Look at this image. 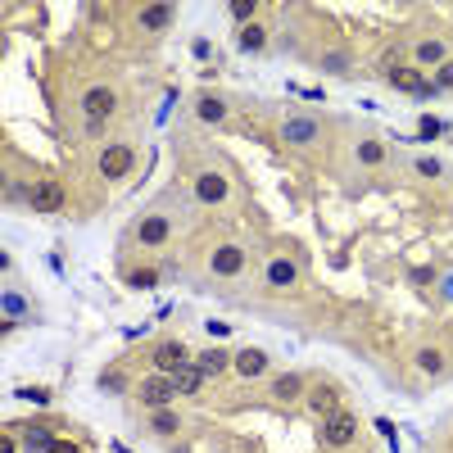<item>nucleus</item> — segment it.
<instances>
[{
  "label": "nucleus",
  "instance_id": "nucleus-17",
  "mask_svg": "<svg viewBox=\"0 0 453 453\" xmlns=\"http://www.w3.org/2000/svg\"><path fill=\"white\" fill-rule=\"evenodd\" d=\"M290 281H295V263H286V259L267 263V286H290Z\"/></svg>",
  "mask_w": 453,
  "mask_h": 453
},
{
  "label": "nucleus",
  "instance_id": "nucleus-7",
  "mask_svg": "<svg viewBox=\"0 0 453 453\" xmlns=\"http://www.w3.org/2000/svg\"><path fill=\"white\" fill-rule=\"evenodd\" d=\"M154 367L164 376H173V372H181V367H186V349L177 345V340H168V345H159L154 349Z\"/></svg>",
  "mask_w": 453,
  "mask_h": 453
},
{
  "label": "nucleus",
  "instance_id": "nucleus-2",
  "mask_svg": "<svg viewBox=\"0 0 453 453\" xmlns=\"http://www.w3.org/2000/svg\"><path fill=\"white\" fill-rule=\"evenodd\" d=\"M385 78L395 82L399 91H412V95H435L431 82H422V73H417V68H408V64H390V68H385Z\"/></svg>",
  "mask_w": 453,
  "mask_h": 453
},
{
  "label": "nucleus",
  "instance_id": "nucleus-19",
  "mask_svg": "<svg viewBox=\"0 0 453 453\" xmlns=\"http://www.w3.org/2000/svg\"><path fill=\"white\" fill-rule=\"evenodd\" d=\"M263 41H267V36H263L259 23H250V28L240 32V46H245V50H263Z\"/></svg>",
  "mask_w": 453,
  "mask_h": 453
},
{
  "label": "nucleus",
  "instance_id": "nucleus-30",
  "mask_svg": "<svg viewBox=\"0 0 453 453\" xmlns=\"http://www.w3.org/2000/svg\"><path fill=\"white\" fill-rule=\"evenodd\" d=\"M23 309H28V304H23L18 295H5V313H9V317H18Z\"/></svg>",
  "mask_w": 453,
  "mask_h": 453
},
{
  "label": "nucleus",
  "instance_id": "nucleus-15",
  "mask_svg": "<svg viewBox=\"0 0 453 453\" xmlns=\"http://www.w3.org/2000/svg\"><path fill=\"white\" fill-rule=\"evenodd\" d=\"M137 236H141V245H164L168 240V223H164V218H145Z\"/></svg>",
  "mask_w": 453,
  "mask_h": 453
},
{
  "label": "nucleus",
  "instance_id": "nucleus-31",
  "mask_svg": "<svg viewBox=\"0 0 453 453\" xmlns=\"http://www.w3.org/2000/svg\"><path fill=\"white\" fill-rule=\"evenodd\" d=\"M50 453H82V449H78V444H68V439H55Z\"/></svg>",
  "mask_w": 453,
  "mask_h": 453
},
{
  "label": "nucleus",
  "instance_id": "nucleus-27",
  "mask_svg": "<svg viewBox=\"0 0 453 453\" xmlns=\"http://www.w3.org/2000/svg\"><path fill=\"white\" fill-rule=\"evenodd\" d=\"M127 281H132V286H154L159 277H154V267H137V272H132Z\"/></svg>",
  "mask_w": 453,
  "mask_h": 453
},
{
  "label": "nucleus",
  "instance_id": "nucleus-25",
  "mask_svg": "<svg viewBox=\"0 0 453 453\" xmlns=\"http://www.w3.org/2000/svg\"><path fill=\"white\" fill-rule=\"evenodd\" d=\"M28 444H32V449H41V453H50V444H55V439L46 435L41 426H32V431H28Z\"/></svg>",
  "mask_w": 453,
  "mask_h": 453
},
{
  "label": "nucleus",
  "instance_id": "nucleus-8",
  "mask_svg": "<svg viewBox=\"0 0 453 453\" xmlns=\"http://www.w3.org/2000/svg\"><path fill=\"white\" fill-rule=\"evenodd\" d=\"M240 267H245V254L236 250V245H223V250L213 254V272L218 277H236Z\"/></svg>",
  "mask_w": 453,
  "mask_h": 453
},
{
  "label": "nucleus",
  "instance_id": "nucleus-9",
  "mask_svg": "<svg viewBox=\"0 0 453 453\" xmlns=\"http://www.w3.org/2000/svg\"><path fill=\"white\" fill-rule=\"evenodd\" d=\"M32 204H36V209H46V213L64 209V186H59V181H41L36 195H32Z\"/></svg>",
  "mask_w": 453,
  "mask_h": 453
},
{
  "label": "nucleus",
  "instance_id": "nucleus-6",
  "mask_svg": "<svg viewBox=\"0 0 453 453\" xmlns=\"http://www.w3.org/2000/svg\"><path fill=\"white\" fill-rule=\"evenodd\" d=\"M114 105H118V95L109 91V87L87 91V122H105L109 114H114Z\"/></svg>",
  "mask_w": 453,
  "mask_h": 453
},
{
  "label": "nucleus",
  "instance_id": "nucleus-22",
  "mask_svg": "<svg viewBox=\"0 0 453 453\" xmlns=\"http://www.w3.org/2000/svg\"><path fill=\"white\" fill-rule=\"evenodd\" d=\"M358 159H363V164H381V159H385V150H381L376 141H363V145H358Z\"/></svg>",
  "mask_w": 453,
  "mask_h": 453
},
{
  "label": "nucleus",
  "instance_id": "nucleus-18",
  "mask_svg": "<svg viewBox=\"0 0 453 453\" xmlns=\"http://www.w3.org/2000/svg\"><path fill=\"white\" fill-rule=\"evenodd\" d=\"M317 137V122H309V118H290L286 122V141H313Z\"/></svg>",
  "mask_w": 453,
  "mask_h": 453
},
{
  "label": "nucleus",
  "instance_id": "nucleus-16",
  "mask_svg": "<svg viewBox=\"0 0 453 453\" xmlns=\"http://www.w3.org/2000/svg\"><path fill=\"white\" fill-rule=\"evenodd\" d=\"M168 18H173V5H145V9H141V23H145L150 32L168 28Z\"/></svg>",
  "mask_w": 453,
  "mask_h": 453
},
{
  "label": "nucleus",
  "instance_id": "nucleus-13",
  "mask_svg": "<svg viewBox=\"0 0 453 453\" xmlns=\"http://www.w3.org/2000/svg\"><path fill=\"white\" fill-rule=\"evenodd\" d=\"M200 381H204V372L195 363H186L181 372H173V390H181V395H195L200 390Z\"/></svg>",
  "mask_w": 453,
  "mask_h": 453
},
{
  "label": "nucleus",
  "instance_id": "nucleus-1",
  "mask_svg": "<svg viewBox=\"0 0 453 453\" xmlns=\"http://www.w3.org/2000/svg\"><path fill=\"white\" fill-rule=\"evenodd\" d=\"M137 395H141V403H150V408H168V399H173L177 390H173V376L154 372L150 381H141V390H137Z\"/></svg>",
  "mask_w": 453,
  "mask_h": 453
},
{
  "label": "nucleus",
  "instance_id": "nucleus-24",
  "mask_svg": "<svg viewBox=\"0 0 453 453\" xmlns=\"http://www.w3.org/2000/svg\"><path fill=\"white\" fill-rule=\"evenodd\" d=\"M223 114H227L223 100H200V118H204V122H218Z\"/></svg>",
  "mask_w": 453,
  "mask_h": 453
},
{
  "label": "nucleus",
  "instance_id": "nucleus-3",
  "mask_svg": "<svg viewBox=\"0 0 453 453\" xmlns=\"http://www.w3.org/2000/svg\"><path fill=\"white\" fill-rule=\"evenodd\" d=\"M345 408V403H340V395H336V385H313L309 390V412H317V417H336V412Z\"/></svg>",
  "mask_w": 453,
  "mask_h": 453
},
{
  "label": "nucleus",
  "instance_id": "nucleus-4",
  "mask_svg": "<svg viewBox=\"0 0 453 453\" xmlns=\"http://www.w3.org/2000/svg\"><path fill=\"white\" fill-rule=\"evenodd\" d=\"M127 168H132V150H127V145H109V150L100 154V173H105L109 181L127 177Z\"/></svg>",
  "mask_w": 453,
  "mask_h": 453
},
{
  "label": "nucleus",
  "instance_id": "nucleus-23",
  "mask_svg": "<svg viewBox=\"0 0 453 453\" xmlns=\"http://www.w3.org/2000/svg\"><path fill=\"white\" fill-rule=\"evenodd\" d=\"M439 132H444V122H439V118H422V122H417V137H422V141H435Z\"/></svg>",
  "mask_w": 453,
  "mask_h": 453
},
{
  "label": "nucleus",
  "instance_id": "nucleus-11",
  "mask_svg": "<svg viewBox=\"0 0 453 453\" xmlns=\"http://www.w3.org/2000/svg\"><path fill=\"white\" fill-rule=\"evenodd\" d=\"M195 367H200L204 376H218V372H227V367H231V353H227V349H204Z\"/></svg>",
  "mask_w": 453,
  "mask_h": 453
},
{
  "label": "nucleus",
  "instance_id": "nucleus-10",
  "mask_svg": "<svg viewBox=\"0 0 453 453\" xmlns=\"http://www.w3.org/2000/svg\"><path fill=\"white\" fill-rule=\"evenodd\" d=\"M195 195H200L204 204H218V200H227V181L218 173H204L200 181H195Z\"/></svg>",
  "mask_w": 453,
  "mask_h": 453
},
{
  "label": "nucleus",
  "instance_id": "nucleus-5",
  "mask_svg": "<svg viewBox=\"0 0 453 453\" xmlns=\"http://www.w3.org/2000/svg\"><path fill=\"white\" fill-rule=\"evenodd\" d=\"M322 439H326V444H336V449H345L349 439H353V417H349L345 408H340L336 417H326V426H322Z\"/></svg>",
  "mask_w": 453,
  "mask_h": 453
},
{
  "label": "nucleus",
  "instance_id": "nucleus-28",
  "mask_svg": "<svg viewBox=\"0 0 453 453\" xmlns=\"http://www.w3.org/2000/svg\"><path fill=\"white\" fill-rule=\"evenodd\" d=\"M435 91H453V64H439V78H435Z\"/></svg>",
  "mask_w": 453,
  "mask_h": 453
},
{
  "label": "nucleus",
  "instance_id": "nucleus-29",
  "mask_svg": "<svg viewBox=\"0 0 453 453\" xmlns=\"http://www.w3.org/2000/svg\"><path fill=\"white\" fill-rule=\"evenodd\" d=\"M250 14H254L250 0H231V18H250Z\"/></svg>",
  "mask_w": 453,
  "mask_h": 453
},
{
  "label": "nucleus",
  "instance_id": "nucleus-14",
  "mask_svg": "<svg viewBox=\"0 0 453 453\" xmlns=\"http://www.w3.org/2000/svg\"><path fill=\"white\" fill-rule=\"evenodd\" d=\"M299 395H304V381H299V376H277L272 399H281V403H295Z\"/></svg>",
  "mask_w": 453,
  "mask_h": 453
},
{
  "label": "nucleus",
  "instance_id": "nucleus-26",
  "mask_svg": "<svg viewBox=\"0 0 453 453\" xmlns=\"http://www.w3.org/2000/svg\"><path fill=\"white\" fill-rule=\"evenodd\" d=\"M417 363L426 367V372H439V367H444V358H439L435 349H422V353H417Z\"/></svg>",
  "mask_w": 453,
  "mask_h": 453
},
{
  "label": "nucleus",
  "instance_id": "nucleus-21",
  "mask_svg": "<svg viewBox=\"0 0 453 453\" xmlns=\"http://www.w3.org/2000/svg\"><path fill=\"white\" fill-rule=\"evenodd\" d=\"M150 426H154L159 435H173V431H177V417H173L168 408H154V422H150Z\"/></svg>",
  "mask_w": 453,
  "mask_h": 453
},
{
  "label": "nucleus",
  "instance_id": "nucleus-12",
  "mask_svg": "<svg viewBox=\"0 0 453 453\" xmlns=\"http://www.w3.org/2000/svg\"><path fill=\"white\" fill-rule=\"evenodd\" d=\"M236 372H240V376H263V372H267V358H263L259 349H240V353H236Z\"/></svg>",
  "mask_w": 453,
  "mask_h": 453
},
{
  "label": "nucleus",
  "instance_id": "nucleus-20",
  "mask_svg": "<svg viewBox=\"0 0 453 453\" xmlns=\"http://www.w3.org/2000/svg\"><path fill=\"white\" fill-rule=\"evenodd\" d=\"M417 59H422V64H444V46L426 41V46H417Z\"/></svg>",
  "mask_w": 453,
  "mask_h": 453
}]
</instances>
